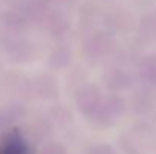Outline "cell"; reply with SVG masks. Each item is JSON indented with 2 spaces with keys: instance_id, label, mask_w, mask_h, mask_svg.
I'll return each mask as SVG.
<instances>
[{
  "instance_id": "obj_1",
  "label": "cell",
  "mask_w": 156,
  "mask_h": 154,
  "mask_svg": "<svg viewBox=\"0 0 156 154\" xmlns=\"http://www.w3.org/2000/svg\"><path fill=\"white\" fill-rule=\"evenodd\" d=\"M0 154H27V144L18 132H11L0 142Z\"/></svg>"
}]
</instances>
